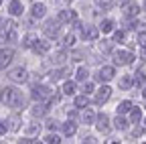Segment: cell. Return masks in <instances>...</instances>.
<instances>
[{"label": "cell", "instance_id": "cell-1", "mask_svg": "<svg viewBox=\"0 0 146 144\" xmlns=\"http://www.w3.org/2000/svg\"><path fill=\"white\" fill-rule=\"evenodd\" d=\"M0 102L10 106V108H21L23 106V94L14 87H4L0 92Z\"/></svg>", "mask_w": 146, "mask_h": 144}, {"label": "cell", "instance_id": "cell-2", "mask_svg": "<svg viewBox=\"0 0 146 144\" xmlns=\"http://www.w3.org/2000/svg\"><path fill=\"white\" fill-rule=\"evenodd\" d=\"M51 98H53L51 87H47V85H35L33 87V100H36V102H49Z\"/></svg>", "mask_w": 146, "mask_h": 144}, {"label": "cell", "instance_id": "cell-3", "mask_svg": "<svg viewBox=\"0 0 146 144\" xmlns=\"http://www.w3.org/2000/svg\"><path fill=\"white\" fill-rule=\"evenodd\" d=\"M8 79L14 81V83H25L29 79V73H27V69H23V67H14V69L8 71Z\"/></svg>", "mask_w": 146, "mask_h": 144}, {"label": "cell", "instance_id": "cell-4", "mask_svg": "<svg viewBox=\"0 0 146 144\" xmlns=\"http://www.w3.org/2000/svg\"><path fill=\"white\" fill-rule=\"evenodd\" d=\"M132 61H134V55H132L130 51L120 49V51L114 53V63H116V65H130Z\"/></svg>", "mask_w": 146, "mask_h": 144}, {"label": "cell", "instance_id": "cell-5", "mask_svg": "<svg viewBox=\"0 0 146 144\" xmlns=\"http://www.w3.org/2000/svg\"><path fill=\"white\" fill-rule=\"evenodd\" d=\"M59 25H61L59 21L51 19V21H47V23H45V27H43V33L47 35L49 39H55V37L59 35Z\"/></svg>", "mask_w": 146, "mask_h": 144}, {"label": "cell", "instance_id": "cell-6", "mask_svg": "<svg viewBox=\"0 0 146 144\" xmlns=\"http://www.w3.org/2000/svg\"><path fill=\"white\" fill-rule=\"evenodd\" d=\"M12 59H14L12 49H0V69H6V65H10Z\"/></svg>", "mask_w": 146, "mask_h": 144}, {"label": "cell", "instance_id": "cell-7", "mask_svg": "<svg viewBox=\"0 0 146 144\" xmlns=\"http://www.w3.org/2000/svg\"><path fill=\"white\" fill-rule=\"evenodd\" d=\"M110 96H112V89H110L108 85L100 87V89H98V94H96V104H98V106L106 104V102L110 100Z\"/></svg>", "mask_w": 146, "mask_h": 144}, {"label": "cell", "instance_id": "cell-8", "mask_svg": "<svg viewBox=\"0 0 146 144\" xmlns=\"http://www.w3.org/2000/svg\"><path fill=\"white\" fill-rule=\"evenodd\" d=\"M81 37L85 41H96L100 37V29H96V27H83L81 29Z\"/></svg>", "mask_w": 146, "mask_h": 144}, {"label": "cell", "instance_id": "cell-9", "mask_svg": "<svg viewBox=\"0 0 146 144\" xmlns=\"http://www.w3.org/2000/svg\"><path fill=\"white\" fill-rule=\"evenodd\" d=\"M57 21L59 23H73V21H77V12L75 10H59Z\"/></svg>", "mask_w": 146, "mask_h": 144}, {"label": "cell", "instance_id": "cell-10", "mask_svg": "<svg viewBox=\"0 0 146 144\" xmlns=\"http://www.w3.org/2000/svg\"><path fill=\"white\" fill-rule=\"evenodd\" d=\"M114 75H116V69H114L112 65H106V67L100 69L98 79H100V81H110V79H114Z\"/></svg>", "mask_w": 146, "mask_h": 144}, {"label": "cell", "instance_id": "cell-11", "mask_svg": "<svg viewBox=\"0 0 146 144\" xmlns=\"http://www.w3.org/2000/svg\"><path fill=\"white\" fill-rule=\"evenodd\" d=\"M96 126H98V130H100L102 134H108V132H110V118H108L106 114H100Z\"/></svg>", "mask_w": 146, "mask_h": 144}, {"label": "cell", "instance_id": "cell-12", "mask_svg": "<svg viewBox=\"0 0 146 144\" xmlns=\"http://www.w3.org/2000/svg\"><path fill=\"white\" fill-rule=\"evenodd\" d=\"M45 12H47V6H45L43 2H35V4H33V8H31L33 19H43Z\"/></svg>", "mask_w": 146, "mask_h": 144}, {"label": "cell", "instance_id": "cell-13", "mask_svg": "<svg viewBox=\"0 0 146 144\" xmlns=\"http://www.w3.org/2000/svg\"><path fill=\"white\" fill-rule=\"evenodd\" d=\"M23 10H25V6H23V2H18V0H12V2L8 4V12L12 16H21Z\"/></svg>", "mask_w": 146, "mask_h": 144}, {"label": "cell", "instance_id": "cell-14", "mask_svg": "<svg viewBox=\"0 0 146 144\" xmlns=\"http://www.w3.org/2000/svg\"><path fill=\"white\" fill-rule=\"evenodd\" d=\"M138 12H140V6H138V4H134V2H128V4H126L124 14L128 16V19H136V16H138Z\"/></svg>", "mask_w": 146, "mask_h": 144}, {"label": "cell", "instance_id": "cell-15", "mask_svg": "<svg viewBox=\"0 0 146 144\" xmlns=\"http://www.w3.org/2000/svg\"><path fill=\"white\" fill-rule=\"evenodd\" d=\"M33 49H35V53H39V55H45V53H49V49H51V43L49 41H36Z\"/></svg>", "mask_w": 146, "mask_h": 144}, {"label": "cell", "instance_id": "cell-16", "mask_svg": "<svg viewBox=\"0 0 146 144\" xmlns=\"http://www.w3.org/2000/svg\"><path fill=\"white\" fill-rule=\"evenodd\" d=\"M114 128H116V130H120V132L128 130V120L124 118V114H118V118L114 120Z\"/></svg>", "mask_w": 146, "mask_h": 144}, {"label": "cell", "instance_id": "cell-17", "mask_svg": "<svg viewBox=\"0 0 146 144\" xmlns=\"http://www.w3.org/2000/svg\"><path fill=\"white\" fill-rule=\"evenodd\" d=\"M31 114H33L35 118H43V116L47 114V106H45V104H35L33 110H31Z\"/></svg>", "mask_w": 146, "mask_h": 144}, {"label": "cell", "instance_id": "cell-18", "mask_svg": "<svg viewBox=\"0 0 146 144\" xmlns=\"http://www.w3.org/2000/svg\"><path fill=\"white\" fill-rule=\"evenodd\" d=\"M75 132H77V124L71 122V118H69V122L63 124V134H65V136H73Z\"/></svg>", "mask_w": 146, "mask_h": 144}, {"label": "cell", "instance_id": "cell-19", "mask_svg": "<svg viewBox=\"0 0 146 144\" xmlns=\"http://www.w3.org/2000/svg\"><path fill=\"white\" fill-rule=\"evenodd\" d=\"M130 122L132 124H140L142 122V108H132V110H130Z\"/></svg>", "mask_w": 146, "mask_h": 144}, {"label": "cell", "instance_id": "cell-20", "mask_svg": "<svg viewBox=\"0 0 146 144\" xmlns=\"http://www.w3.org/2000/svg\"><path fill=\"white\" fill-rule=\"evenodd\" d=\"M132 108H134V106H132V102H130V100H124V102H120V104H118L116 110H118V114H128V112L132 110Z\"/></svg>", "mask_w": 146, "mask_h": 144}, {"label": "cell", "instance_id": "cell-21", "mask_svg": "<svg viewBox=\"0 0 146 144\" xmlns=\"http://www.w3.org/2000/svg\"><path fill=\"white\" fill-rule=\"evenodd\" d=\"M120 89H130L132 85H134V77L132 75H122V79H120Z\"/></svg>", "mask_w": 146, "mask_h": 144}, {"label": "cell", "instance_id": "cell-22", "mask_svg": "<svg viewBox=\"0 0 146 144\" xmlns=\"http://www.w3.org/2000/svg\"><path fill=\"white\" fill-rule=\"evenodd\" d=\"M36 41H39V39H36V35H35V33H29L27 37L23 39V47L31 49V47H35V43H36Z\"/></svg>", "mask_w": 146, "mask_h": 144}, {"label": "cell", "instance_id": "cell-23", "mask_svg": "<svg viewBox=\"0 0 146 144\" xmlns=\"http://www.w3.org/2000/svg\"><path fill=\"white\" fill-rule=\"evenodd\" d=\"M55 65H63L65 61H67V53L65 51H57V53H55V55H53V59H51Z\"/></svg>", "mask_w": 146, "mask_h": 144}, {"label": "cell", "instance_id": "cell-24", "mask_svg": "<svg viewBox=\"0 0 146 144\" xmlns=\"http://www.w3.org/2000/svg\"><path fill=\"white\" fill-rule=\"evenodd\" d=\"M100 31H102V33H112V31H114V21H112V19L102 21V23H100Z\"/></svg>", "mask_w": 146, "mask_h": 144}, {"label": "cell", "instance_id": "cell-25", "mask_svg": "<svg viewBox=\"0 0 146 144\" xmlns=\"http://www.w3.org/2000/svg\"><path fill=\"white\" fill-rule=\"evenodd\" d=\"M87 75H89V71H87V67H77V71H75V77H77V81H87Z\"/></svg>", "mask_w": 146, "mask_h": 144}, {"label": "cell", "instance_id": "cell-26", "mask_svg": "<svg viewBox=\"0 0 146 144\" xmlns=\"http://www.w3.org/2000/svg\"><path fill=\"white\" fill-rule=\"evenodd\" d=\"M134 85H138V87L146 85V75H144V71H136V73H134Z\"/></svg>", "mask_w": 146, "mask_h": 144}, {"label": "cell", "instance_id": "cell-27", "mask_svg": "<svg viewBox=\"0 0 146 144\" xmlns=\"http://www.w3.org/2000/svg\"><path fill=\"white\" fill-rule=\"evenodd\" d=\"M75 89H77V87H75V83H73V81H65V83H63V94H65V96H73V94H75Z\"/></svg>", "mask_w": 146, "mask_h": 144}, {"label": "cell", "instance_id": "cell-28", "mask_svg": "<svg viewBox=\"0 0 146 144\" xmlns=\"http://www.w3.org/2000/svg\"><path fill=\"white\" fill-rule=\"evenodd\" d=\"M73 106H75V108H85V106H87V94L77 96L75 100H73Z\"/></svg>", "mask_w": 146, "mask_h": 144}, {"label": "cell", "instance_id": "cell-29", "mask_svg": "<svg viewBox=\"0 0 146 144\" xmlns=\"http://www.w3.org/2000/svg\"><path fill=\"white\" fill-rule=\"evenodd\" d=\"M4 43L8 41V43H16L18 41V35H16V29H12V31H8V35H6V37L2 39Z\"/></svg>", "mask_w": 146, "mask_h": 144}, {"label": "cell", "instance_id": "cell-30", "mask_svg": "<svg viewBox=\"0 0 146 144\" xmlns=\"http://www.w3.org/2000/svg\"><path fill=\"white\" fill-rule=\"evenodd\" d=\"M43 142H47V144H59L61 138H59L57 134H47V136L43 138Z\"/></svg>", "mask_w": 146, "mask_h": 144}, {"label": "cell", "instance_id": "cell-31", "mask_svg": "<svg viewBox=\"0 0 146 144\" xmlns=\"http://www.w3.org/2000/svg\"><path fill=\"white\" fill-rule=\"evenodd\" d=\"M114 4H116V0H98V6H102L104 10H110Z\"/></svg>", "mask_w": 146, "mask_h": 144}, {"label": "cell", "instance_id": "cell-32", "mask_svg": "<svg viewBox=\"0 0 146 144\" xmlns=\"http://www.w3.org/2000/svg\"><path fill=\"white\" fill-rule=\"evenodd\" d=\"M94 120H96V114L91 112V110H85V112H83V122H87V124H94Z\"/></svg>", "mask_w": 146, "mask_h": 144}, {"label": "cell", "instance_id": "cell-33", "mask_svg": "<svg viewBox=\"0 0 146 144\" xmlns=\"http://www.w3.org/2000/svg\"><path fill=\"white\" fill-rule=\"evenodd\" d=\"M100 49H102L104 53H110V51H112V41H102V43H100Z\"/></svg>", "mask_w": 146, "mask_h": 144}, {"label": "cell", "instance_id": "cell-34", "mask_svg": "<svg viewBox=\"0 0 146 144\" xmlns=\"http://www.w3.org/2000/svg\"><path fill=\"white\" fill-rule=\"evenodd\" d=\"M126 39V31H116L114 33V41L116 43H120V41H124Z\"/></svg>", "mask_w": 146, "mask_h": 144}, {"label": "cell", "instance_id": "cell-35", "mask_svg": "<svg viewBox=\"0 0 146 144\" xmlns=\"http://www.w3.org/2000/svg\"><path fill=\"white\" fill-rule=\"evenodd\" d=\"M73 43H75V37H73V35H67V37L63 39V45L65 47H73Z\"/></svg>", "mask_w": 146, "mask_h": 144}, {"label": "cell", "instance_id": "cell-36", "mask_svg": "<svg viewBox=\"0 0 146 144\" xmlns=\"http://www.w3.org/2000/svg\"><path fill=\"white\" fill-rule=\"evenodd\" d=\"M136 41H138V45H140V47H146V33H138Z\"/></svg>", "mask_w": 146, "mask_h": 144}, {"label": "cell", "instance_id": "cell-37", "mask_svg": "<svg viewBox=\"0 0 146 144\" xmlns=\"http://www.w3.org/2000/svg\"><path fill=\"white\" fill-rule=\"evenodd\" d=\"M18 124H21L18 118H10V130H18Z\"/></svg>", "mask_w": 146, "mask_h": 144}, {"label": "cell", "instance_id": "cell-38", "mask_svg": "<svg viewBox=\"0 0 146 144\" xmlns=\"http://www.w3.org/2000/svg\"><path fill=\"white\" fill-rule=\"evenodd\" d=\"M142 134H144V130L140 128V126H136V128L132 130V136H134V138H138V136H142Z\"/></svg>", "mask_w": 146, "mask_h": 144}, {"label": "cell", "instance_id": "cell-39", "mask_svg": "<svg viewBox=\"0 0 146 144\" xmlns=\"http://www.w3.org/2000/svg\"><path fill=\"white\" fill-rule=\"evenodd\" d=\"M83 92L89 96V94H94V83H85V87H83Z\"/></svg>", "mask_w": 146, "mask_h": 144}, {"label": "cell", "instance_id": "cell-40", "mask_svg": "<svg viewBox=\"0 0 146 144\" xmlns=\"http://www.w3.org/2000/svg\"><path fill=\"white\" fill-rule=\"evenodd\" d=\"M6 130H8L6 122H0V136H4V134H6Z\"/></svg>", "mask_w": 146, "mask_h": 144}, {"label": "cell", "instance_id": "cell-41", "mask_svg": "<svg viewBox=\"0 0 146 144\" xmlns=\"http://www.w3.org/2000/svg\"><path fill=\"white\" fill-rule=\"evenodd\" d=\"M36 130H39V124H35V126H29V128H27V134H35Z\"/></svg>", "mask_w": 146, "mask_h": 144}, {"label": "cell", "instance_id": "cell-42", "mask_svg": "<svg viewBox=\"0 0 146 144\" xmlns=\"http://www.w3.org/2000/svg\"><path fill=\"white\" fill-rule=\"evenodd\" d=\"M83 142H89V144H94V142H98V140H96V136H85V138H83Z\"/></svg>", "mask_w": 146, "mask_h": 144}, {"label": "cell", "instance_id": "cell-43", "mask_svg": "<svg viewBox=\"0 0 146 144\" xmlns=\"http://www.w3.org/2000/svg\"><path fill=\"white\" fill-rule=\"evenodd\" d=\"M47 128H49V130H55V128H57V122H53V120L47 122Z\"/></svg>", "mask_w": 146, "mask_h": 144}, {"label": "cell", "instance_id": "cell-44", "mask_svg": "<svg viewBox=\"0 0 146 144\" xmlns=\"http://www.w3.org/2000/svg\"><path fill=\"white\" fill-rule=\"evenodd\" d=\"M21 142H25V144H31V142H36V140H35V138H29V136H27V138H23Z\"/></svg>", "mask_w": 146, "mask_h": 144}, {"label": "cell", "instance_id": "cell-45", "mask_svg": "<svg viewBox=\"0 0 146 144\" xmlns=\"http://www.w3.org/2000/svg\"><path fill=\"white\" fill-rule=\"evenodd\" d=\"M128 2H130V0H116V4H120V6H126Z\"/></svg>", "mask_w": 146, "mask_h": 144}, {"label": "cell", "instance_id": "cell-46", "mask_svg": "<svg viewBox=\"0 0 146 144\" xmlns=\"http://www.w3.org/2000/svg\"><path fill=\"white\" fill-rule=\"evenodd\" d=\"M57 4H65V2H69V0H55Z\"/></svg>", "mask_w": 146, "mask_h": 144}, {"label": "cell", "instance_id": "cell-47", "mask_svg": "<svg viewBox=\"0 0 146 144\" xmlns=\"http://www.w3.org/2000/svg\"><path fill=\"white\" fill-rule=\"evenodd\" d=\"M142 49H144V51H142V57L146 59V47H142Z\"/></svg>", "mask_w": 146, "mask_h": 144}, {"label": "cell", "instance_id": "cell-48", "mask_svg": "<svg viewBox=\"0 0 146 144\" xmlns=\"http://www.w3.org/2000/svg\"><path fill=\"white\" fill-rule=\"evenodd\" d=\"M142 96H144V100H146V85H144V94H142Z\"/></svg>", "mask_w": 146, "mask_h": 144}, {"label": "cell", "instance_id": "cell-49", "mask_svg": "<svg viewBox=\"0 0 146 144\" xmlns=\"http://www.w3.org/2000/svg\"><path fill=\"white\" fill-rule=\"evenodd\" d=\"M144 10H146V0H144Z\"/></svg>", "mask_w": 146, "mask_h": 144}, {"label": "cell", "instance_id": "cell-50", "mask_svg": "<svg viewBox=\"0 0 146 144\" xmlns=\"http://www.w3.org/2000/svg\"><path fill=\"white\" fill-rule=\"evenodd\" d=\"M144 124H146V120H144Z\"/></svg>", "mask_w": 146, "mask_h": 144}]
</instances>
